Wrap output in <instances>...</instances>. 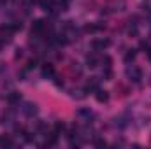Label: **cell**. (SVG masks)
I'll return each mask as SVG.
<instances>
[{
  "instance_id": "obj_1",
  "label": "cell",
  "mask_w": 151,
  "mask_h": 149,
  "mask_svg": "<svg viewBox=\"0 0 151 149\" xmlns=\"http://www.w3.org/2000/svg\"><path fill=\"white\" fill-rule=\"evenodd\" d=\"M109 44H111V42H109L107 39H93V40H91V49L102 51V49H106Z\"/></svg>"
},
{
  "instance_id": "obj_2",
  "label": "cell",
  "mask_w": 151,
  "mask_h": 149,
  "mask_svg": "<svg viewBox=\"0 0 151 149\" xmlns=\"http://www.w3.org/2000/svg\"><path fill=\"white\" fill-rule=\"evenodd\" d=\"M127 74H128V77H130V81H134V82H139V81L142 79V70H141L139 67H132V69H128Z\"/></svg>"
},
{
  "instance_id": "obj_3",
  "label": "cell",
  "mask_w": 151,
  "mask_h": 149,
  "mask_svg": "<svg viewBox=\"0 0 151 149\" xmlns=\"http://www.w3.org/2000/svg\"><path fill=\"white\" fill-rule=\"evenodd\" d=\"M21 111H23V114H25V116L34 117V116L37 114V105H35V104H32V102H27V104L23 105V109H21Z\"/></svg>"
},
{
  "instance_id": "obj_4",
  "label": "cell",
  "mask_w": 151,
  "mask_h": 149,
  "mask_svg": "<svg viewBox=\"0 0 151 149\" xmlns=\"http://www.w3.org/2000/svg\"><path fill=\"white\" fill-rule=\"evenodd\" d=\"M86 93L88 91H97L99 90V79L97 77H90V81H88V84H86Z\"/></svg>"
},
{
  "instance_id": "obj_5",
  "label": "cell",
  "mask_w": 151,
  "mask_h": 149,
  "mask_svg": "<svg viewBox=\"0 0 151 149\" xmlns=\"http://www.w3.org/2000/svg\"><path fill=\"white\" fill-rule=\"evenodd\" d=\"M99 62H100V60H99L97 54H88V56H86V65H88L90 69H95V67L99 65Z\"/></svg>"
},
{
  "instance_id": "obj_6",
  "label": "cell",
  "mask_w": 151,
  "mask_h": 149,
  "mask_svg": "<svg viewBox=\"0 0 151 149\" xmlns=\"http://www.w3.org/2000/svg\"><path fill=\"white\" fill-rule=\"evenodd\" d=\"M21 100V95L18 93V91H11L9 95H7V102L11 104V105H14V104H18Z\"/></svg>"
},
{
  "instance_id": "obj_7",
  "label": "cell",
  "mask_w": 151,
  "mask_h": 149,
  "mask_svg": "<svg viewBox=\"0 0 151 149\" xmlns=\"http://www.w3.org/2000/svg\"><path fill=\"white\" fill-rule=\"evenodd\" d=\"M42 75H46V77H55V69H53V65L46 63V65L42 67Z\"/></svg>"
},
{
  "instance_id": "obj_8",
  "label": "cell",
  "mask_w": 151,
  "mask_h": 149,
  "mask_svg": "<svg viewBox=\"0 0 151 149\" xmlns=\"http://www.w3.org/2000/svg\"><path fill=\"white\" fill-rule=\"evenodd\" d=\"M69 70L72 72L74 77H79V75H81V67H79V63H74V62H72L70 67H69Z\"/></svg>"
},
{
  "instance_id": "obj_9",
  "label": "cell",
  "mask_w": 151,
  "mask_h": 149,
  "mask_svg": "<svg viewBox=\"0 0 151 149\" xmlns=\"http://www.w3.org/2000/svg\"><path fill=\"white\" fill-rule=\"evenodd\" d=\"M97 100H99V102H107V100H109V95H107V91L97 90Z\"/></svg>"
},
{
  "instance_id": "obj_10",
  "label": "cell",
  "mask_w": 151,
  "mask_h": 149,
  "mask_svg": "<svg viewBox=\"0 0 151 149\" xmlns=\"http://www.w3.org/2000/svg\"><path fill=\"white\" fill-rule=\"evenodd\" d=\"M56 140H58V133H56V132L47 135V146H55V144H56Z\"/></svg>"
},
{
  "instance_id": "obj_11",
  "label": "cell",
  "mask_w": 151,
  "mask_h": 149,
  "mask_svg": "<svg viewBox=\"0 0 151 149\" xmlns=\"http://www.w3.org/2000/svg\"><path fill=\"white\" fill-rule=\"evenodd\" d=\"M116 91H119V95H121V97H125V95H128V88H127L125 84H121V82H119V84L116 86Z\"/></svg>"
},
{
  "instance_id": "obj_12",
  "label": "cell",
  "mask_w": 151,
  "mask_h": 149,
  "mask_svg": "<svg viewBox=\"0 0 151 149\" xmlns=\"http://www.w3.org/2000/svg\"><path fill=\"white\" fill-rule=\"evenodd\" d=\"M12 142H11V137L9 135H4V137H0V146L2 148H7V146H11Z\"/></svg>"
},
{
  "instance_id": "obj_13",
  "label": "cell",
  "mask_w": 151,
  "mask_h": 149,
  "mask_svg": "<svg viewBox=\"0 0 151 149\" xmlns=\"http://www.w3.org/2000/svg\"><path fill=\"white\" fill-rule=\"evenodd\" d=\"M72 97H74V98H79V100H81V98H84V97H86V90H77V91H72Z\"/></svg>"
},
{
  "instance_id": "obj_14",
  "label": "cell",
  "mask_w": 151,
  "mask_h": 149,
  "mask_svg": "<svg viewBox=\"0 0 151 149\" xmlns=\"http://www.w3.org/2000/svg\"><path fill=\"white\" fill-rule=\"evenodd\" d=\"M65 130V123L63 121H56V125H55V132L56 133H62Z\"/></svg>"
},
{
  "instance_id": "obj_15",
  "label": "cell",
  "mask_w": 151,
  "mask_h": 149,
  "mask_svg": "<svg viewBox=\"0 0 151 149\" xmlns=\"http://www.w3.org/2000/svg\"><path fill=\"white\" fill-rule=\"evenodd\" d=\"M0 123H2V125H9V123H11V111L2 114V121H0Z\"/></svg>"
},
{
  "instance_id": "obj_16",
  "label": "cell",
  "mask_w": 151,
  "mask_h": 149,
  "mask_svg": "<svg viewBox=\"0 0 151 149\" xmlns=\"http://www.w3.org/2000/svg\"><path fill=\"white\" fill-rule=\"evenodd\" d=\"M77 114H79V116H86V117L90 119V116H91V111H90V109H79V111H77Z\"/></svg>"
},
{
  "instance_id": "obj_17",
  "label": "cell",
  "mask_w": 151,
  "mask_h": 149,
  "mask_svg": "<svg viewBox=\"0 0 151 149\" xmlns=\"http://www.w3.org/2000/svg\"><path fill=\"white\" fill-rule=\"evenodd\" d=\"M11 27H12V30H14V32H18V30H21V28H23L21 21H14V25H11Z\"/></svg>"
},
{
  "instance_id": "obj_18",
  "label": "cell",
  "mask_w": 151,
  "mask_h": 149,
  "mask_svg": "<svg viewBox=\"0 0 151 149\" xmlns=\"http://www.w3.org/2000/svg\"><path fill=\"white\" fill-rule=\"evenodd\" d=\"M134 58H135V49H130V53L125 56V60H127V62H130V60H134Z\"/></svg>"
},
{
  "instance_id": "obj_19",
  "label": "cell",
  "mask_w": 151,
  "mask_h": 149,
  "mask_svg": "<svg viewBox=\"0 0 151 149\" xmlns=\"http://www.w3.org/2000/svg\"><path fill=\"white\" fill-rule=\"evenodd\" d=\"M141 49H146V51H148V49H150V44H148L146 40H141Z\"/></svg>"
},
{
  "instance_id": "obj_20",
  "label": "cell",
  "mask_w": 151,
  "mask_h": 149,
  "mask_svg": "<svg viewBox=\"0 0 151 149\" xmlns=\"http://www.w3.org/2000/svg\"><path fill=\"white\" fill-rule=\"evenodd\" d=\"M35 63H37V60H30V62H28V65H27V69H34V67H35Z\"/></svg>"
},
{
  "instance_id": "obj_21",
  "label": "cell",
  "mask_w": 151,
  "mask_h": 149,
  "mask_svg": "<svg viewBox=\"0 0 151 149\" xmlns=\"http://www.w3.org/2000/svg\"><path fill=\"white\" fill-rule=\"evenodd\" d=\"M55 84H56L58 88H62V86H63V81H60V77H55Z\"/></svg>"
},
{
  "instance_id": "obj_22",
  "label": "cell",
  "mask_w": 151,
  "mask_h": 149,
  "mask_svg": "<svg viewBox=\"0 0 151 149\" xmlns=\"http://www.w3.org/2000/svg\"><path fill=\"white\" fill-rule=\"evenodd\" d=\"M95 146H99V148H104V146H106V140H95Z\"/></svg>"
},
{
  "instance_id": "obj_23",
  "label": "cell",
  "mask_w": 151,
  "mask_h": 149,
  "mask_svg": "<svg viewBox=\"0 0 151 149\" xmlns=\"http://www.w3.org/2000/svg\"><path fill=\"white\" fill-rule=\"evenodd\" d=\"M23 56V49H18V53H16V58H21Z\"/></svg>"
},
{
  "instance_id": "obj_24",
  "label": "cell",
  "mask_w": 151,
  "mask_h": 149,
  "mask_svg": "<svg viewBox=\"0 0 151 149\" xmlns=\"http://www.w3.org/2000/svg\"><path fill=\"white\" fill-rule=\"evenodd\" d=\"M2 46H4V40H0V51H2Z\"/></svg>"
},
{
  "instance_id": "obj_25",
  "label": "cell",
  "mask_w": 151,
  "mask_h": 149,
  "mask_svg": "<svg viewBox=\"0 0 151 149\" xmlns=\"http://www.w3.org/2000/svg\"><path fill=\"white\" fill-rule=\"evenodd\" d=\"M30 2H39V0H30Z\"/></svg>"
}]
</instances>
